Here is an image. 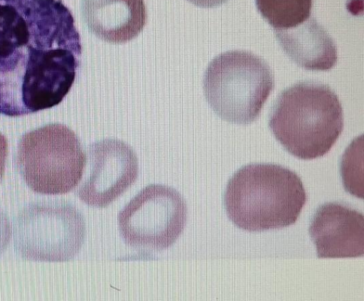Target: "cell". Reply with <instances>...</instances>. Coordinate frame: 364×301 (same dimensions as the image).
I'll use <instances>...</instances> for the list:
<instances>
[{
  "mask_svg": "<svg viewBox=\"0 0 364 301\" xmlns=\"http://www.w3.org/2000/svg\"><path fill=\"white\" fill-rule=\"evenodd\" d=\"M85 163L79 138L61 124L27 132L18 145V169L28 186L39 194L70 191L81 180Z\"/></svg>",
  "mask_w": 364,
  "mask_h": 301,
  "instance_id": "obj_5",
  "label": "cell"
},
{
  "mask_svg": "<svg viewBox=\"0 0 364 301\" xmlns=\"http://www.w3.org/2000/svg\"><path fill=\"white\" fill-rule=\"evenodd\" d=\"M309 234L318 258H352L364 253V218L341 203L329 202L314 213Z\"/></svg>",
  "mask_w": 364,
  "mask_h": 301,
  "instance_id": "obj_9",
  "label": "cell"
},
{
  "mask_svg": "<svg viewBox=\"0 0 364 301\" xmlns=\"http://www.w3.org/2000/svg\"><path fill=\"white\" fill-rule=\"evenodd\" d=\"M191 4L202 8H213L218 6L228 0H187Z\"/></svg>",
  "mask_w": 364,
  "mask_h": 301,
  "instance_id": "obj_15",
  "label": "cell"
},
{
  "mask_svg": "<svg viewBox=\"0 0 364 301\" xmlns=\"http://www.w3.org/2000/svg\"><path fill=\"white\" fill-rule=\"evenodd\" d=\"M206 100L222 119L235 124L255 121L274 86L273 72L262 58L234 50L220 53L203 77Z\"/></svg>",
  "mask_w": 364,
  "mask_h": 301,
  "instance_id": "obj_4",
  "label": "cell"
},
{
  "mask_svg": "<svg viewBox=\"0 0 364 301\" xmlns=\"http://www.w3.org/2000/svg\"><path fill=\"white\" fill-rule=\"evenodd\" d=\"M187 218L184 198L175 189L150 184L141 189L119 213L124 243L144 253L166 250L182 233Z\"/></svg>",
  "mask_w": 364,
  "mask_h": 301,
  "instance_id": "obj_7",
  "label": "cell"
},
{
  "mask_svg": "<svg viewBox=\"0 0 364 301\" xmlns=\"http://www.w3.org/2000/svg\"><path fill=\"white\" fill-rule=\"evenodd\" d=\"M81 53L62 0H0V114L22 116L58 105Z\"/></svg>",
  "mask_w": 364,
  "mask_h": 301,
  "instance_id": "obj_1",
  "label": "cell"
},
{
  "mask_svg": "<svg viewBox=\"0 0 364 301\" xmlns=\"http://www.w3.org/2000/svg\"><path fill=\"white\" fill-rule=\"evenodd\" d=\"M274 31L287 55L306 70H328L337 63L336 43L313 17L296 26Z\"/></svg>",
  "mask_w": 364,
  "mask_h": 301,
  "instance_id": "obj_11",
  "label": "cell"
},
{
  "mask_svg": "<svg viewBox=\"0 0 364 301\" xmlns=\"http://www.w3.org/2000/svg\"><path fill=\"white\" fill-rule=\"evenodd\" d=\"M259 12L274 28L297 26L310 17L312 0H255Z\"/></svg>",
  "mask_w": 364,
  "mask_h": 301,
  "instance_id": "obj_12",
  "label": "cell"
},
{
  "mask_svg": "<svg viewBox=\"0 0 364 301\" xmlns=\"http://www.w3.org/2000/svg\"><path fill=\"white\" fill-rule=\"evenodd\" d=\"M269 127L288 152L301 159H316L326 154L342 132V105L328 85L300 81L277 97Z\"/></svg>",
  "mask_w": 364,
  "mask_h": 301,
  "instance_id": "obj_3",
  "label": "cell"
},
{
  "mask_svg": "<svg viewBox=\"0 0 364 301\" xmlns=\"http://www.w3.org/2000/svg\"><path fill=\"white\" fill-rule=\"evenodd\" d=\"M85 223L80 211L67 202H41L25 208L14 227L16 250L24 258L63 262L80 250Z\"/></svg>",
  "mask_w": 364,
  "mask_h": 301,
  "instance_id": "obj_6",
  "label": "cell"
},
{
  "mask_svg": "<svg viewBox=\"0 0 364 301\" xmlns=\"http://www.w3.org/2000/svg\"><path fill=\"white\" fill-rule=\"evenodd\" d=\"M87 173L77 195L87 205L105 207L136 181L138 160L133 148L107 138L92 143L86 153Z\"/></svg>",
  "mask_w": 364,
  "mask_h": 301,
  "instance_id": "obj_8",
  "label": "cell"
},
{
  "mask_svg": "<svg viewBox=\"0 0 364 301\" xmlns=\"http://www.w3.org/2000/svg\"><path fill=\"white\" fill-rule=\"evenodd\" d=\"M11 226L6 214L0 209V255L6 248L11 238Z\"/></svg>",
  "mask_w": 364,
  "mask_h": 301,
  "instance_id": "obj_13",
  "label": "cell"
},
{
  "mask_svg": "<svg viewBox=\"0 0 364 301\" xmlns=\"http://www.w3.org/2000/svg\"><path fill=\"white\" fill-rule=\"evenodd\" d=\"M81 9L89 30L113 43L136 37L147 19L144 0H82Z\"/></svg>",
  "mask_w": 364,
  "mask_h": 301,
  "instance_id": "obj_10",
  "label": "cell"
},
{
  "mask_svg": "<svg viewBox=\"0 0 364 301\" xmlns=\"http://www.w3.org/2000/svg\"><path fill=\"white\" fill-rule=\"evenodd\" d=\"M8 152V143L6 137L0 134V181L4 173L6 159Z\"/></svg>",
  "mask_w": 364,
  "mask_h": 301,
  "instance_id": "obj_14",
  "label": "cell"
},
{
  "mask_svg": "<svg viewBox=\"0 0 364 301\" xmlns=\"http://www.w3.org/2000/svg\"><path fill=\"white\" fill-rule=\"evenodd\" d=\"M306 199L302 181L293 171L276 164L252 163L229 179L224 204L237 226L262 231L294 223Z\"/></svg>",
  "mask_w": 364,
  "mask_h": 301,
  "instance_id": "obj_2",
  "label": "cell"
}]
</instances>
